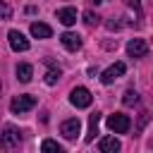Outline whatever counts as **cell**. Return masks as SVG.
Returning a JSON list of instances; mask_svg holds the SVG:
<instances>
[{
    "instance_id": "6da1fadb",
    "label": "cell",
    "mask_w": 153,
    "mask_h": 153,
    "mask_svg": "<svg viewBox=\"0 0 153 153\" xmlns=\"http://www.w3.org/2000/svg\"><path fill=\"white\" fill-rule=\"evenodd\" d=\"M22 141H24V134H22L17 127H12V124H7V127L2 129V134H0V148H2L5 153L17 151V148L22 146Z\"/></svg>"
},
{
    "instance_id": "7a4b0ae2",
    "label": "cell",
    "mask_w": 153,
    "mask_h": 153,
    "mask_svg": "<svg viewBox=\"0 0 153 153\" xmlns=\"http://www.w3.org/2000/svg\"><path fill=\"white\" fill-rule=\"evenodd\" d=\"M31 108H36V98H33L31 93H22V96H14V98L10 100V110H12L14 115H24V112H29Z\"/></svg>"
},
{
    "instance_id": "3957f363",
    "label": "cell",
    "mask_w": 153,
    "mask_h": 153,
    "mask_svg": "<svg viewBox=\"0 0 153 153\" xmlns=\"http://www.w3.org/2000/svg\"><path fill=\"white\" fill-rule=\"evenodd\" d=\"M129 127H131V120H129V115H124V112H112V115L108 117V129L115 131V134H127Z\"/></svg>"
},
{
    "instance_id": "277c9868",
    "label": "cell",
    "mask_w": 153,
    "mask_h": 153,
    "mask_svg": "<svg viewBox=\"0 0 153 153\" xmlns=\"http://www.w3.org/2000/svg\"><path fill=\"white\" fill-rule=\"evenodd\" d=\"M91 100H93V96H91V91H88L86 86H74V88L69 91V103H72L74 108H88Z\"/></svg>"
},
{
    "instance_id": "5b68a950",
    "label": "cell",
    "mask_w": 153,
    "mask_h": 153,
    "mask_svg": "<svg viewBox=\"0 0 153 153\" xmlns=\"http://www.w3.org/2000/svg\"><path fill=\"white\" fill-rule=\"evenodd\" d=\"M79 131H81V120H79V117H69V120H65V122L60 124V134H62L67 141H74V139L79 136Z\"/></svg>"
},
{
    "instance_id": "8992f818",
    "label": "cell",
    "mask_w": 153,
    "mask_h": 153,
    "mask_svg": "<svg viewBox=\"0 0 153 153\" xmlns=\"http://www.w3.org/2000/svg\"><path fill=\"white\" fill-rule=\"evenodd\" d=\"M7 41H10V48H12L14 53H26V50H29V38H26L22 31H17V29H12V31L7 33Z\"/></svg>"
},
{
    "instance_id": "52a82bcc",
    "label": "cell",
    "mask_w": 153,
    "mask_h": 153,
    "mask_svg": "<svg viewBox=\"0 0 153 153\" xmlns=\"http://www.w3.org/2000/svg\"><path fill=\"white\" fill-rule=\"evenodd\" d=\"M124 72H127V65H124V62H115V65H110V67L100 74V81L108 86V84H112L115 79H120Z\"/></svg>"
},
{
    "instance_id": "ba28073f",
    "label": "cell",
    "mask_w": 153,
    "mask_h": 153,
    "mask_svg": "<svg viewBox=\"0 0 153 153\" xmlns=\"http://www.w3.org/2000/svg\"><path fill=\"white\" fill-rule=\"evenodd\" d=\"M146 53H148V45H146L143 38H131V41L127 43V55H129V57L139 60V57H146Z\"/></svg>"
},
{
    "instance_id": "9c48e42d",
    "label": "cell",
    "mask_w": 153,
    "mask_h": 153,
    "mask_svg": "<svg viewBox=\"0 0 153 153\" xmlns=\"http://www.w3.org/2000/svg\"><path fill=\"white\" fill-rule=\"evenodd\" d=\"M60 43H62L69 53H76V50L81 48V36H79V33H72V31H65V33L60 36Z\"/></svg>"
},
{
    "instance_id": "30bf717a",
    "label": "cell",
    "mask_w": 153,
    "mask_h": 153,
    "mask_svg": "<svg viewBox=\"0 0 153 153\" xmlns=\"http://www.w3.org/2000/svg\"><path fill=\"white\" fill-rule=\"evenodd\" d=\"M98 148H100V153H120L122 143H120L117 136H103L100 143H98Z\"/></svg>"
},
{
    "instance_id": "8fae6325",
    "label": "cell",
    "mask_w": 153,
    "mask_h": 153,
    "mask_svg": "<svg viewBox=\"0 0 153 153\" xmlns=\"http://www.w3.org/2000/svg\"><path fill=\"white\" fill-rule=\"evenodd\" d=\"M55 17H57V22L65 24V26L76 24V10H74V7H60V10L55 12Z\"/></svg>"
},
{
    "instance_id": "7c38bea8",
    "label": "cell",
    "mask_w": 153,
    "mask_h": 153,
    "mask_svg": "<svg viewBox=\"0 0 153 153\" xmlns=\"http://www.w3.org/2000/svg\"><path fill=\"white\" fill-rule=\"evenodd\" d=\"M98 122H100V112H91V115H88V131H86V136H84L86 143H91V141L96 139V134H98Z\"/></svg>"
},
{
    "instance_id": "4fadbf2b",
    "label": "cell",
    "mask_w": 153,
    "mask_h": 153,
    "mask_svg": "<svg viewBox=\"0 0 153 153\" xmlns=\"http://www.w3.org/2000/svg\"><path fill=\"white\" fill-rule=\"evenodd\" d=\"M31 36L33 38H50L53 36V29L48 24H43V22H33L31 24Z\"/></svg>"
},
{
    "instance_id": "5bb4252c",
    "label": "cell",
    "mask_w": 153,
    "mask_h": 153,
    "mask_svg": "<svg viewBox=\"0 0 153 153\" xmlns=\"http://www.w3.org/2000/svg\"><path fill=\"white\" fill-rule=\"evenodd\" d=\"M31 76H33V67H31L29 62H19V65H17V79H19L22 84H29Z\"/></svg>"
},
{
    "instance_id": "9a60e30c",
    "label": "cell",
    "mask_w": 153,
    "mask_h": 153,
    "mask_svg": "<svg viewBox=\"0 0 153 153\" xmlns=\"http://www.w3.org/2000/svg\"><path fill=\"white\" fill-rule=\"evenodd\" d=\"M48 65H50V69L45 72V84L48 86H55L57 81H60V76H62V72H60V67H55L50 60H48Z\"/></svg>"
},
{
    "instance_id": "2e32d148",
    "label": "cell",
    "mask_w": 153,
    "mask_h": 153,
    "mask_svg": "<svg viewBox=\"0 0 153 153\" xmlns=\"http://www.w3.org/2000/svg\"><path fill=\"white\" fill-rule=\"evenodd\" d=\"M41 153H65V151H62V146H60L57 141H53V139H45V141L41 143Z\"/></svg>"
},
{
    "instance_id": "e0dca14e",
    "label": "cell",
    "mask_w": 153,
    "mask_h": 153,
    "mask_svg": "<svg viewBox=\"0 0 153 153\" xmlns=\"http://www.w3.org/2000/svg\"><path fill=\"white\" fill-rule=\"evenodd\" d=\"M122 103H124V105H136V103H139V93H136L134 88H127V91H124Z\"/></svg>"
},
{
    "instance_id": "ac0fdd59",
    "label": "cell",
    "mask_w": 153,
    "mask_h": 153,
    "mask_svg": "<svg viewBox=\"0 0 153 153\" xmlns=\"http://www.w3.org/2000/svg\"><path fill=\"white\" fill-rule=\"evenodd\" d=\"M84 22H86V26H96V24L100 22V17H98L96 12H91V10H86V12H84Z\"/></svg>"
},
{
    "instance_id": "d6986e66",
    "label": "cell",
    "mask_w": 153,
    "mask_h": 153,
    "mask_svg": "<svg viewBox=\"0 0 153 153\" xmlns=\"http://www.w3.org/2000/svg\"><path fill=\"white\" fill-rule=\"evenodd\" d=\"M12 17V7L7 2H0V19H10Z\"/></svg>"
},
{
    "instance_id": "ffe728a7",
    "label": "cell",
    "mask_w": 153,
    "mask_h": 153,
    "mask_svg": "<svg viewBox=\"0 0 153 153\" xmlns=\"http://www.w3.org/2000/svg\"><path fill=\"white\" fill-rule=\"evenodd\" d=\"M105 26H108V29H110V31H117V29H120V26H122V24H120V22H117V19H108V22H105Z\"/></svg>"
},
{
    "instance_id": "44dd1931",
    "label": "cell",
    "mask_w": 153,
    "mask_h": 153,
    "mask_svg": "<svg viewBox=\"0 0 153 153\" xmlns=\"http://www.w3.org/2000/svg\"><path fill=\"white\" fill-rule=\"evenodd\" d=\"M0 88H2V84H0Z\"/></svg>"
}]
</instances>
